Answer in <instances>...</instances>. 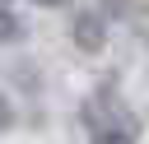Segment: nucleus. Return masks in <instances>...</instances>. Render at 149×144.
I'll use <instances>...</instances> for the list:
<instances>
[{
	"instance_id": "20e7f679",
	"label": "nucleus",
	"mask_w": 149,
	"mask_h": 144,
	"mask_svg": "<svg viewBox=\"0 0 149 144\" xmlns=\"http://www.w3.org/2000/svg\"><path fill=\"white\" fill-rule=\"evenodd\" d=\"M14 125V102L5 98V88H0V130H9Z\"/></svg>"
},
{
	"instance_id": "39448f33",
	"label": "nucleus",
	"mask_w": 149,
	"mask_h": 144,
	"mask_svg": "<svg viewBox=\"0 0 149 144\" xmlns=\"http://www.w3.org/2000/svg\"><path fill=\"white\" fill-rule=\"evenodd\" d=\"M33 5H65V0H33Z\"/></svg>"
},
{
	"instance_id": "7ed1b4c3",
	"label": "nucleus",
	"mask_w": 149,
	"mask_h": 144,
	"mask_svg": "<svg viewBox=\"0 0 149 144\" xmlns=\"http://www.w3.org/2000/svg\"><path fill=\"white\" fill-rule=\"evenodd\" d=\"M19 33H23V28H19V19H14V14L5 9V0H0V37H19Z\"/></svg>"
},
{
	"instance_id": "f257e3e1",
	"label": "nucleus",
	"mask_w": 149,
	"mask_h": 144,
	"mask_svg": "<svg viewBox=\"0 0 149 144\" xmlns=\"http://www.w3.org/2000/svg\"><path fill=\"white\" fill-rule=\"evenodd\" d=\"M74 42H79L84 51H98V46H102V19H98V14H79V19H74Z\"/></svg>"
},
{
	"instance_id": "f03ea898",
	"label": "nucleus",
	"mask_w": 149,
	"mask_h": 144,
	"mask_svg": "<svg viewBox=\"0 0 149 144\" xmlns=\"http://www.w3.org/2000/svg\"><path fill=\"white\" fill-rule=\"evenodd\" d=\"M93 144H135V130L130 125H102L93 135Z\"/></svg>"
}]
</instances>
